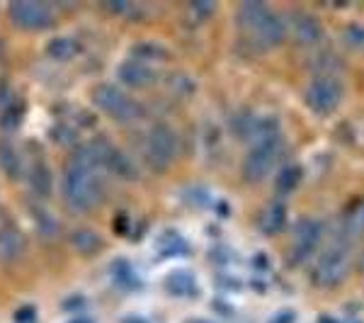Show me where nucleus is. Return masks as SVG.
Segmentation results:
<instances>
[{"label":"nucleus","mask_w":364,"mask_h":323,"mask_svg":"<svg viewBox=\"0 0 364 323\" xmlns=\"http://www.w3.org/2000/svg\"><path fill=\"white\" fill-rule=\"evenodd\" d=\"M71 243H73V248H78L81 253L90 255L102 246V238H100L98 231H93V228H76L71 236Z\"/></svg>","instance_id":"22"},{"label":"nucleus","mask_w":364,"mask_h":323,"mask_svg":"<svg viewBox=\"0 0 364 323\" xmlns=\"http://www.w3.org/2000/svg\"><path fill=\"white\" fill-rule=\"evenodd\" d=\"M248 37L253 39V44H255L257 49H274V47H279V44L287 39V20H284L279 13L270 10V13H267L265 18L260 20V25H257Z\"/></svg>","instance_id":"10"},{"label":"nucleus","mask_w":364,"mask_h":323,"mask_svg":"<svg viewBox=\"0 0 364 323\" xmlns=\"http://www.w3.org/2000/svg\"><path fill=\"white\" fill-rule=\"evenodd\" d=\"M25 253V238L10 219H0V260H18Z\"/></svg>","instance_id":"12"},{"label":"nucleus","mask_w":364,"mask_h":323,"mask_svg":"<svg viewBox=\"0 0 364 323\" xmlns=\"http://www.w3.org/2000/svg\"><path fill=\"white\" fill-rule=\"evenodd\" d=\"M78 52V44L73 37H56L47 44V57L54 61H69Z\"/></svg>","instance_id":"23"},{"label":"nucleus","mask_w":364,"mask_h":323,"mask_svg":"<svg viewBox=\"0 0 364 323\" xmlns=\"http://www.w3.org/2000/svg\"><path fill=\"white\" fill-rule=\"evenodd\" d=\"M267 13H270V8H267L265 3H255V0H248V3H243L238 8V27L245 32V35H250V32H253L255 27L260 25V20L265 18Z\"/></svg>","instance_id":"17"},{"label":"nucleus","mask_w":364,"mask_h":323,"mask_svg":"<svg viewBox=\"0 0 364 323\" xmlns=\"http://www.w3.org/2000/svg\"><path fill=\"white\" fill-rule=\"evenodd\" d=\"M194 323H206V321H194Z\"/></svg>","instance_id":"31"},{"label":"nucleus","mask_w":364,"mask_h":323,"mask_svg":"<svg viewBox=\"0 0 364 323\" xmlns=\"http://www.w3.org/2000/svg\"><path fill=\"white\" fill-rule=\"evenodd\" d=\"M345 42L350 44V47H364V27L357 25V22L345 27Z\"/></svg>","instance_id":"26"},{"label":"nucleus","mask_w":364,"mask_h":323,"mask_svg":"<svg viewBox=\"0 0 364 323\" xmlns=\"http://www.w3.org/2000/svg\"><path fill=\"white\" fill-rule=\"evenodd\" d=\"M117 78L129 88H146L155 81V74L151 66H143V64H139V61L129 59L117 69Z\"/></svg>","instance_id":"14"},{"label":"nucleus","mask_w":364,"mask_h":323,"mask_svg":"<svg viewBox=\"0 0 364 323\" xmlns=\"http://www.w3.org/2000/svg\"><path fill=\"white\" fill-rule=\"evenodd\" d=\"M0 170H3L10 180L20 177V172H22V158H20L18 148H15L10 141H0Z\"/></svg>","instance_id":"21"},{"label":"nucleus","mask_w":364,"mask_h":323,"mask_svg":"<svg viewBox=\"0 0 364 323\" xmlns=\"http://www.w3.org/2000/svg\"><path fill=\"white\" fill-rule=\"evenodd\" d=\"M350 272V246L343 243H330L318 255L316 265L311 270V280L318 287H338Z\"/></svg>","instance_id":"2"},{"label":"nucleus","mask_w":364,"mask_h":323,"mask_svg":"<svg viewBox=\"0 0 364 323\" xmlns=\"http://www.w3.org/2000/svg\"><path fill=\"white\" fill-rule=\"evenodd\" d=\"M95 105H98L102 112H107L110 117L119 122L136 119L141 114V105L136 100H131L124 90H119L112 83H102V86L95 88Z\"/></svg>","instance_id":"4"},{"label":"nucleus","mask_w":364,"mask_h":323,"mask_svg":"<svg viewBox=\"0 0 364 323\" xmlns=\"http://www.w3.org/2000/svg\"><path fill=\"white\" fill-rule=\"evenodd\" d=\"M301 175H304L301 165H296V163L284 165V168L277 172V177H274V190H277L279 197H287V194L294 192L301 182Z\"/></svg>","instance_id":"20"},{"label":"nucleus","mask_w":364,"mask_h":323,"mask_svg":"<svg viewBox=\"0 0 364 323\" xmlns=\"http://www.w3.org/2000/svg\"><path fill=\"white\" fill-rule=\"evenodd\" d=\"M146 153H148L151 163L155 168H165L172 163L177 153V134L170 124H155L151 127L148 136H146Z\"/></svg>","instance_id":"7"},{"label":"nucleus","mask_w":364,"mask_h":323,"mask_svg":"<svg viewBox=\"0 0 364 323\" xmlns=\"http://www.w3.org/2000/svg\"><path fill=\"white\" fill-rule=\"evenodd\" d=\"M345 88L340 83V78H313V81L306 86V105L318 114H328L335 112L338 105L343 102Z\"/></svg>","instance_id":"6"},{"label":"nucleus","mask_w":364,"mask_h":323,"mask_svg":"<svg viewBox=\"0 0 364 323\" xmlns=\"http://www.w3.org/2000/svg\"><path fill=\"white\" fill-rule=\"evenodd\" d=\"M216 10V5H211V3H192V5H187V18L192 20V22H204V20H209V15Z\"/></svg>","instance_id":"24"},{"label":"nucleus","mask_w":364,"mask_h":323,"mask_svg":"<svg viewBox=\"0 0 364 323\" xmlns=\"http://www.w3.org/2000/svg\"><path fill=\"white\" fill-rule=\"evenodd\" d=\"M284 151V141L282 134L265 141L253 143V148L248 151V155L243 158V177L248 182H260L270 175V170L274 168V163L279 160V155Z\"/></svg>","instance_id":"3"},{"label":"nucleus","mask_w":364,"mask_h":323,"mask_svg":"<svg viewBox=\"0 0 364 323\" xmlns=\"http://www.w3.org/2000/svg\"><path fill=\"white\" fill-rule=\"evenodd\" d=\"M10 20L22 30H44L54 22V10L44 3H13Z\"/></svg>","instance_id":"9"},{"label":"nucleus","mask_w":364,"mask_h":323,"mask_svg":"<svg viewBox=\"0 0 364 323\" xmlns=\"http://www.w3.org/2000/svg\"><path fill=\"white\" fill-rule=\"evenodd\" d=\"M294 321H296V314H294V311H291V309H282L270 323H294Z\"/></svg>","instance_id":"28"},{"label":"nucleus","mask_w":364,"mask_h":323,"mask_svg":"<svg viewBox=\"0 0 364 323\" xmlns=\"http://www.w3.org/2000/svg\"><path fill=\"white\" fill-rule=\"evenodd\" d=\"M287 35H291L294 44L311 49L323 39V25L316 15L296 10V13H291V20L287 22Z\"/></svg>","instance_id":"8"},{"label":"nucleus","mask_w":364,"mask_h":323,"mask_svg":"<svg viewBox=\"0 0 364 323\" xmlns=\"http://www.w3.org/2000/svg\"><path fill=\"white\" fill-rule=\"evenodd\" d=\"M131 57H134V61H139V64L151 66V64H155V61H163L168 57V52L163 44L153 42V39H143V42L134 44Z\"/></svg>","instance_id":"19"},{"label":"nucleus","mask_w":364,"mask_h":323,"mask_svg":"<svg viewBox=\"0 0 364 323\" xmlns=\"http://www.w3.org/2000/svg\"><path fill=\"white\" fill-rule=\"evenodd\" d=\"M61 197L73 211H88L95 207L100 197L95 170L71 160L64 168V175H61Z\"/></svg>","instance_id":"1"},{"label":"nucleus","mask_w":364,"mask_h":323,"mask_svg":"<svg viewBox=\"0 0 364 323\" xmlns=\"http://www.w3.org/2000/svg\"><path fill=\"white\" fill-rule=\"evenodd\" d=\"M309 66H311V71L316 74V78H328V76H333V78H338V74L343 71V59L338 57L335 52H316V54H311V61H309Z\"/></svg>","instance_id":"15"},{"label":"nucleus","mask_w":364,"mask_h":323,"mask_svg":"<svg viewBox=\"0 0 364 323\" xmlns=\"http://www.w3.org/2000/svg\"><path fill=\"white\" fill-rule=\"evenodd\" d=\"M360 236H364V202H360L357 207H352L343 216V221H340L338 233H335V241L333 243H343V246H350V243L357 241Z\"/></svg>","instance_id":"13"},{"label":"nucleus","mask_w":364,"mask_h":323,"mask_svg":"<svg viewBox=\"0 0 364 323\" xmlns=\"http://www.w3.org/2000/svg\"><path fill=\"white\" fill-rule=\"evenodd\" d=\"M30 185L35 190L37 197H49L54 192V175H52V168H49L44 160L32 165V172H30Z\"/></svg>","instance_id":"18"},{"label":"nucleus","mask_w":364,"mask_h":323,"mask_svg":"<svg viewBox=\"0 0 364 323\" xmlns=\"http://www.w3.org/2000/svg\"><path fill=\"white\" fill-rule=\"evenodd\" d=\"M352 323H360V321H352Z\"/></svg>","instance_id":"32"},{"label":"nucleus","mask_w":364,"mask_h":323,"mask_svg":"<svg viewBox=\"0 0 364 323\" xmlns=\"http://www.w3.org/2000/svg\"><path fill=\"white\" fill-rule=\"evenodd\" d=\"M321 323H335L333 319H328V316H321Z\"/></svg>","instance_id":"29"},{"label":"nucleus","mask_w":364,"mask_h":323,"mask_svg":"<svg viewBox=\"0 0 364 323\" xmlns=\"http://www.w3.org/2000/svg\"><path fill=\"white\" fill-rule=\"evenodd\" d=\"M100 165H105L107 170L115 172L122 180H134L136 177V165L129 158L124 151L110 146L107 141H100Z\"/></svg>","instance_id":"11"},{"label":"nucleus","mask_w":364,"mask_h":323,"mask_svg":"<svg viewBox=\"0 0 364 323\" xmlns=\"http://www.w3.org/2000/svg\"><path fill=\"white\" fill-rule=\"evenodd\" d=\"M360 270H364V253H362V258H360Z\"/></svg>","instance_id":"30"},{"label":"nucleus","mask_w":364,"mask_h":323,"mask_svg":"<svg viewBox=\"0 0 364 323\" xmlns=\"http://www.w3.org/2000/svg\"><path fill=\"white\" fill-rule=\"evenodd\" d=\"M323 233H326V224L318 216H301L294 224V236H291V260L294 263L309 260L316 253Z\"/></svg>","instance_id":"5"},{"label":"nucleus","mask_w":364,"mask_h":323,"mask_svg":"<svg viewBox=\"0 0 364 323\" xmlns=\"http://www.w3.org/2000/svg\"><path fill=\"white\" fill-rule=\"evenodd\" d=\"M170 285L177 287V294H192V289H197V287H194V280L189 275H184V272L170 277Z\"/></svg>","instance_id":"27"},{"label":"nucleus","mask_w":364,"mask_h":323,"mask_svg":"<svg viewBox=\"0 0 364 323\" xmlns=\"http://www.w3.org/2000/svg\"><path fill=\"white\" fill-rule=\"evenodd\" d=\"M35 224H37V228H39V233H44V236H54L56 221H54V216L49 214V211L35 209Z\"/></svg>","instance_id":"25"},{"label":"nucleus","mask_w":364,"mask_h":323,"mask_svg":"<svg viewBox=\"0 0 364 323\" xmlns=\"http://www.w3.org/2000/svg\"><path fill=\"white\" fill-rule=\"evenodd\" d=\"M284 224H287V207H284V202H270L265 209H262V214H260L262 233L274 236V233L282 231Z\"/></svg>","instance_id":"16"}]
</instances>
